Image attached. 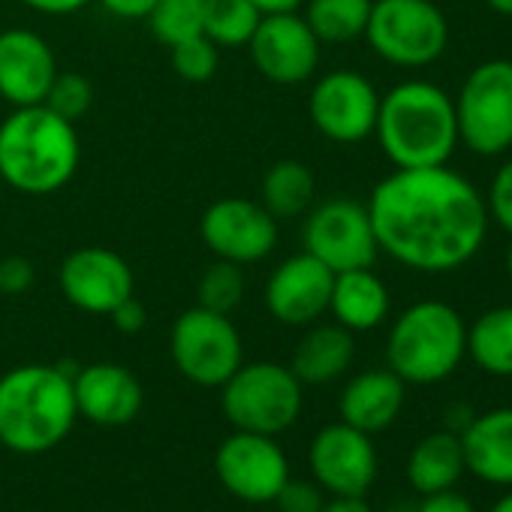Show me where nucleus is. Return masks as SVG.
Wrapping results in <instances>:
<instances>
[{
	"label": "nucleus",
	"mask_w": 512,
	"mask_h": 512,
	"mask_svg": "<svg viewBox=\"0 0 512 512\" xmlns=\"http://www.w3.org/2000/svg\"><path fill=\"white\" fill-rule=\"evenodd\" d=\"M250 4L263 16H269V13H296L305 0H250Z\"/></svg>",
	"instance_id": "a19ab883"
},
{
	"label": "nucleus",
	"mask_w": 512,
	"mask_h": 512,
	"mask_svg": "<svg viewBox=\"0 0 512 512\" xmlns=\"http://www.w3.org/2000/svg\"><path fill=\"white\" fill-rule=\"evenodd\" d=\"M467 473L461 437L449 428L425 434L407 458V479L419 494H434L443 488H455Z\"/></svg>",
	"instance_id": "b1692460"
},
{
	"label": "nucleus",
	"mask_w": 512,
	"mask_h": 512,
	"mask_svg": "<svg viewBox=\"0 0 512 512\" xmlns=\"http://www.w3.org/2000/svg\"><path fill=\"white\" fill-rule=\"evenodd\" d=\"M374 136L395 169L446 166L461 142L455 103L431 82H401L380 97Z\"/></svg>",
	"instance_id": "20e7f679"
},
{
	"label": "nucleus",
	"mask_w": 512,
	"mask_h": 512,
	"mask_svg": "<svg viewBox=\"0 0 512 512\" xmlns=\"http://www.w3.org/2000/svg\"><path fill=\"white\" fill-rule=\"evenodd\" d=\"M109 320H112V326H115L121 335H139V332L145 329V323H148V311H145V305H142L136 296H130V299H124V302L109 314Z\"/></svg>",
	"instance_id": "c9c22d12"
},
{
	"label": "nucleus",
	"mask_w": 512,
	"mask_h": 512,
	"mask_svg": "<svg viewBox=\"0 0 512 512\" xmlns=\"http://www.w3.org/2000/svg\"><path fill=\"white\" fill-rule=\"evenodd\" d=\"M320 40L299 13H269L256 25L247 49L250 61L272 85H302L320 67Z\"/></svg>",
	"instance_id": "4468645a"
},
{
	"label": "nucleus",
	"mask_w": 512,
	"mask_h": 512,
	"mask_svg": "<svg viewBox=\"0 0 512 512\" xmlns=\"http://www.w3.org/2000/svg\"><path fill=\"white\" fill-rule=\"evenodd\" d=\"M169 353L184 380L202 389H220L238 371L244 347L235 323L226 314L193 305L175 320Z\"/></svg>",
	"instance_id": "1a4fd4ad"
},
{
	"label": "nucleus",
	"mask_w": 512,
	"mask_h": 512,
	"mask_svg": "<svg viewBox=\"0 0 512 512\" xmlns=\"http://www.w3.org/2000/svg\"><path fill=\"white\" fill-rule=\"evenodd\" d=\"M488 512H512V488H506V494H503Z\"/></svg>",
	"instance_id": "37998d69"
},
{
	"label": "nucleus",
	"mask_w": 512,
	"mask_h": 512,
	"mask_svg": "<svg viewBox=\"0 0 512 512\" xmlns=\"http://www.w3.org/2000/svg\"><path fill=\"white\" fill-rule=\"evenodd\" d=\"M214 470L223 488L244 503L275 500L290 479V464L278 440L250 431H235L220 443L214 455Z\"/></svg>",
	"instance_id": "ddd939ff"
},
{
	"label": "nucleus",
	"mask_w": 512,
	"mask_h": 512,
	"mask_svg": "<svg viewBox=\"0 0 512 512\" xmlns=\"http://www.w3.org/2000/svg\"><path fill=\"white\" fill-rule=\"evenodd\" d=\"M365 40L386 64L422 70L443 58L449 22L434 0H374Z\"/></svg>",
	"instance_id": "0eeeda50"
},
{
	"label": "nucleus",
	"mask_w": 512,
	"mask_h": 512,
	"mask_svg": "<svg viewBox=\"0 0 512 512\" xmlns=\"http://www.w3.org/2000/svg\"><path fill=\"white\" fill-rule=\"evenodd\" d=\"M34 263L25 260V256H7V260H0V293L4 296H19V293H28L34 287Z\"/></svg>",
	"instance_id": "f704fd0d"
},
{
	"label": "nucleus",
	"mask_w": 512,
	"mask_h": 512,
	"mask_svg": "<svg viewBox=\"0 0 512 512\" xmlns=\"http://www.w3.org/2000/svg\"><path fill=\"white\" fill-rule=\"evenodd\" d=\"M79 368L19 365L0 377V443L16 455H43L76 425L73 377Z\"/></svg>",
	"instance_id": "f03ea898"
},
{
	"label": "nucleus",
	"mask_w": 512,
	"mask_h": 512,
	"mask_svg": "<svg viewBox=\"0 0 512 512\" xmlns=\"http://www.w3.org/2000/svg\"><path fill=\"white\" fill-rule=\"evenodd\" d=\"M374 0H305V22L320 43H353L365 37Z\"/></svg>",
	"instance_id": "bb28decb"
},
{
	"label": "nucleus",
	"mask_w": 512,
	"mask_h": 512,
	"mask_svg": "<svg viewBox=\"0 0 512 512\" xmlns=\"http://www.w3.org/2000/svg\"><path fill=\"white\" fill-rule=\"evenodd\" d=\"M172 52V67L175 73L190 82V85H205L214 79L217 67H220V46H214L205 34H196L190 40H181L175 46H169Z\"/></svg>",
	"instance_id": "7c9ffc66"
},
{
	"label": "nucleus",
	"mask_w": 512,
	"mask_h": 512,
	"mask_svg": "<svg viewBox=\"0 0 512 512\" xmlns=\"http://www.w3.org/2000/svg\"><path fill=\"white\" fill-rule=\"evenodd\" d=\"M58 284L73 308L97 317H109L136 290L130 263L118 250L100 244L67 253L58 272Z\"/></svg>",
	"instance_id": "2eb2a0df"
},
{
	"label": "nucleus",
	"mask_w": 512,
	"mask_h": 512,
	"mask_svg": "<svg viewBox=\"0 0 512 512\" xmlns=\"http://www.w3.org/2000/svg\"><path fill=\"white\" fill-rule=\"evenodd\" d=\"M467 356L464 317L437 299L410 305L389 329L386 362L407 386H434L458 371Z\"/></svg>",
	"instance_id": "39448f33"
},
{
	"label": "nucleus",
	"mask_w": 512,
	"mask_h": 512,
	"mask_svg": "<svg viewBox=\"0 0 512 512\" xmlns=\"http://www.w3.org/2000/svg\"><path fill=\"white\" fill-rule=\"evenodd\" d=\"M305 250L335 275L350 269H368L377 260V235L371 226L368 205L338 196L314 205L302 229Z\"/></svg>",
	"instance_id": "9d476101"
},
{
	"label": "nucleus",
	"mask_w": 512,
	"mask_h": 512,
	"mask_svg": "<svg viewBox=\"0 0 512 512\" xmlns=\"http://www.w3.org/2000/svg\"><path fill=\"white\" fill-rule=\"evenodd\" d=\"M281 512H320L323 509V488L317 482L305 479H287L284 488L275 497Z\"/></svg>",
	"instance_id": "72a5a7b5"
},
{
	"label": "nucleus",
	"mask_w": 512,
	"mask_h": 512,
	"mask_svg": "<svg viewBox=\"0 0 512 512\" xmlns=\"http://www.w3.org/2000/svg\"><path fill=\"white\" fill-rule=\"evenodd\" d=\"M320 512H371V506H368L365 497H338V494H332V500H326Z\"/></svg>",
	"instance_id": "ea45409f"
},
{
	"label": "nucleus",
	"mask_w": 512,
	"mask_h": 512,
	"mask_svg": "<svg viewBox=\"0 0 512 512\" xmlns=\"http://www.w3.org/2000/svg\"><path fill=\"white\" fill-rule=\"evenodd\" d=\"M82 145L76 124L46 103L19 106L0 121V178L28 196L67 187L79 169Z\"/></svg>",
	"instance_id": "7ed1b4c3"
},
{
	"label": "nucleus",
	"mask_w": 512,
	"mask_h": 512,
	"mask_svg": "<svg viewBox=\"0 0 512 512\" xmlns=\"http://www.w3.org/2000/svg\"><path fill=\"white\" fill-rule=\"evenodd\" d=\"M73 392H76L79 416L103 428H118L133 422L145 404L139 377L115 362H97L79 368L73 377Z\"/></svg>",
	"instance_id": "6ab92c4d"
},
{
	"label": "nucleus",
	"mask_w": 512,
	"mask_h": 512,
	"mask_svg": "<svg viewBox=\"0 0 512 512\" xmlns=\"http://www.w3.org/2000/svg\"><path fill=\"white\" fill-rule=\"evenodd\" d=\"M377 247L410 272L467 266L488 235L485 196L449 166L395 169L368 199Z\"/></svg>",
	"instance_id": "f257e3e1"
},
{
	"label": "nucleus",
	"mask_w": 512,
	"mask_h": 512,
	"mask_svg": "<svg viewBox=\"0 0 512 512\" xmlns=\"http://www.w3.org/2000/svg\"><path fill=\"white\" fill-rule=\"evenodd\" d=\"M458 139L479 157H497L512 148V61H482L458 88Z\"/></svg>",
	"instance_id": "6e6552de"
},
{
	"label": "nucleus",
	"mask_w": 512,
	"mask_h": 512,
	"mask_svg": "<svg viewBox=\"0 0 512 512\" xmlns=\"http://www.w3.org/2000/svg\"><path fill=\"white\" fill-rule=\"evenodd\" d=\"M220 404L235 431L278 437L296 425L305 404V386L290 365L241 362L238 371L220 386Z\"/></svg>",
	"instance_id": "423d86ee"
},
{
	"label": "nucleus",
	"mask_w": 512,
	"mask_h": 512,
	"mask_svg": "<svg viewBox=\"0 0 512 512\" xmlns=\"http://www.w3.org/2000/svg\"><path fill=\"white\" fill-rule=\"evenodd\" d=\"M244 266L226 263V260H214L196 284V305L214 314H232L241 302H244Z\"/></svg>",
	"instance_id": "c85d7f7f"
},
{
	"label": "nucleus",
	"mask_w": 512,
	"mask_h": 512,
	"mask_svg": "<svg viewBox=\"0 0 512 512\" xmlns=\"http://www.w3.org/2000/svg\"><path fill=\"white\" fill-rule=\"evenodd\" d=\"M380 112V94L356 70H332L320 76L308 97V115L314 130L338 145H356L374 136Z\"/></svg>",
	"instance_id": "9b49d317"
},
{
	"label": "nucleus",
	"mask_w": 512,
	"mask_h": 512,
	"mask_svg": "<svg viewBox=\"0 0 512 512\" xmlns=\"http://www.w3.org/2000/svg\"><path fill=\"white\" fill-rule=\"evenodd\" d=\"M43 103L55 115H61V118L76 124L91 109V103H94V85L82 73H58Z\"/></svg>",
	"instance_id": "2f4dec72"
},
{
	"label": "nucleus",
	"mask_w": 512,
	"mask_h": 512,
	"mask_svg": "<svg viewBox=\"0 0 512 512\" xmlns=\"http://www.w3.org/2000/svg\"><path fill=\"white\" fill-rule=\"evenodd\" d=\"M506 275H509V281H512V244H509V250H506Z\"/></svg>",
	"instance_id": "c03bdc74"
},
{
	"label": "nucleus",
	"mask_w": 512,
	"mask_h": 512,
	"mask_svg": "<svg viewBox=\"0 0 512 512\" xmlns=\"http://www.w3.org/2000/svg\"><path fill=\"white\" fill-rule=\"evenodd\" d=\"M202 16L205 0H157L148 16V25L163 46H175L181 40L202 34Z\"/></svg>",
	"instance_id": "c756f323"
},
{
	"label": "nucleus",
	"mask_w": 512,
	"mask_h": 512,
	"mask_svg": "<svg viewBox=\"0 0 512 512\" xmlns=\"http://www.w3.org/2000/svg\"><path fill=\"white\" fill-rule=\"evenodd\" d=\"M353 359H356L353 332H347L338 323L314 326L299 341L290 371L299 377L302 386H326V383H335L341 374H347Z\"/></svg>",
	"instance_id": "5701e85b"
},
{
	"label": "nucleus",
	"mask_w": 512,
	"mask_h": 512,
	"mask_svg": "<svg viewBox=\"0 0 512 512\" xmlns=\"http://www.w3.org/2000/svg\"><path fill=\"white\" fill-rule=\"evenodd\" d=\"M317 199V178L308 163L302 160H278L266 169L260 181V202L263 208L281 223L302 217L314 208Z\"/></svg>",
	"instance_id": "393cba45"
},
{
	"label": "nucleus",
	"mask_w": 512,
	"mask_h": 512,
	"mask_svg": "<svg viewBox=\"0 0 512 512\" xmlns=\"http://www.w3.org/2000/svg\"><path fill=\"white\" fill-rule=\"evenodd\" d=\"M199 235L214 260L235 266L260 263L278 247V220L260 199L223 196L211 202L199 220Z\"/></svg>",
	"instance_id": "f8f14e48"
},
{
	"label": "nucleus",
	"mask_w": 512,
	"mask_h": 512,
	"mask_svg": "<svg viewBox=\"0 0 512 512\" xmlns=\"http://www.w3.org/2000/svg\"><path fill=\"white\" fill-rule=\"evenodd\" d=\"M425 500L416 506V512H476L470 497L455 491V488H443L434 494H422Z\"/></svg>",
	"instance_id": "e433bc0d"
},
{
	"label": "nucleus",
	"mask_w": 512,
	"mask_h": 512,
	"mask_svg": "<svg viewBox=\"0 0 512 512\" xmlns=\"http://www.w3.org/2000/svg\"><path fill=\"white\" fill-rule=\"evenodd\" d=\"M404 398H407V383L395 371L389 368L362 371L341 392L338 401L341 422L374 437L395 425V419L404 410Z\"/></svg>",
	"instance_id": "aec40b11"
},
{
	"label": "nucleus",
	"mask_w": 512,
	"mask_h": 512,
	"mask_svg": "<svg viewBox=\"0 0 512 512\" xmlns=\"http://www.w3.org/2000/svg\"><path fill=\"white\" fill-rule=\"evenodd\" d=\"M335 272L308 250L284 260L266 281V308L284 326H314L332 299Z\"/></svg>",
	"instance_id": "f3484780"
},
{
	"label": "nucleus",
	"mask_w": 512,
	"mask_h": 512,
	"mask_svg": "<svg viewBox=\"0 0 512 512\" xmlns=\"http://www.w3.org/2000/svg\"><path fill=\"white\" fill-rule=\"evenodd\" d=\"M28 10L40 13V16H73L79 10H85L91 0H19Z\"/></svg>",
	"instance_id": "58836bf2"
},
{
	"label": "nucleus",
	"mask_w": 512,
	"mask_h": 512,
	"mask_svg": "<svg viewBox=\"0 0 512 512\" xmlns=\"http://www.w3.org/2000/svg\"><path fill=\"white\" fill-rule=\"evenodd\" d=\"M485 7H488L491 13H497V16L512 19V0H485Z\"/></svg>",
	"instance_id": "79ce46f5"
},
{
	"label": "nucleus",
	"mask_w": 512,
	"mask_h": 512,
	"mask_svg": "<svg viewBox=\"0 0 512 512\" xmlns=\"http://www.w3.org/2000/svg\"><path fill=\"white\" fill-rule=\"evenodd\" d=\"M103 10L112 13L115 19H127V22H142L151 16L157 0H100Z\"/></svg>",
	"instance_id": "4c0bfd02"
},
{
	"label": "nucleus",
	"mask_w": 512,
	"mask_h": 512,
	"mask_svg": "<svg viewBox=\"0 0 512 512\" xmlns=\"http://www.w3.org/2000/svg\"><path fill=\"white\" fill-rule=\"evenodd\" d=\"M55 76H58L55 52L40 34L28 28L0 31V97L13 109L40 106Z\"/></svg>",
	"instance_id": "a211bd4d"
},
{
	"label": "nucleus",
	"mask_w": 512,
	"mask_h": 512,
	"mask_svg": "<svg viewBox=\"0 0 512 512\" xmlns=\"http://www.w3.org/2000/svg\"><path fill=\"white\" fill-rule=\"evenodd\" d=\"M308 464L317 485L338 497H365L377 482V449L371 434L335 422L326 425L308 449Z\"/></svg>",
	"instance_id": "dca6fc26"
},
{
	"label": "nucleus",
	"mask_w": 512,
	"mask_h": 512,
	"mask_svg": "<svg viewBox=\"0 0 512 512\" xmlns=\"http://www.w3.org/2000/svg\"><path fill=\"white\" fill-rule=\"evenodd\" d=\"M458 437L467 473L485 485L512 488V407L473 416Z\"/></svg>",
	"instance_id": "412c9836"
},
{
	"label": "nucleus",
	"mask_w": 512,
	"mask_h": 512,
	"mask_svg": "<svg viewBox=\"0 0 512 512\" xmlns=\"http://www.w3.org/2000/svg\"><path fill=\"white\" fill-rule=\"evenodd\" d=\"M389 308H392L389 287L383 284L380 275L371 272V266L335 275L329 311L335 323L344 326L347 332H371L383 326L389 317Z\"/></svg>",
	"instance_id": "4be33fe9"
},
{
	"label": "nucleus",
	"mask_w": 512,
	"mask_h": 512,
	"mask_svg": "<svg viewBox=\"0 0 512 512\" xmlns=\"http://www.w3.org/2000/svg\"><path fill=\"white\" fill-rule=\"evenodd\" d=\"M485 208H488V217H494L500 223V229H506L512 235V157L491 178Z\"/></svg>",
	"instance_id": "473e14b6"
},
{
	"label": "nucleus",
	"mask_w": 512,
	"mask_h": 512,
	"mask_svg": "<svg viewBox=\"0 0 512 512\" xmlns=\"http://www.w3.org/2000/svg\"><path fill=\"white\" fill-rule=\"evenodd\" d=\"M263 13L250 0H205L202 34L220 49L247 46Z\"/></svg>",
	"instance_id": "cd10ccee"
},
{
	"label": "nucleus",
	"mask_w": 512,
	"mask_h": 512,
	"mask_svg": "<svg viewBox=\"0 0 512 512\" xmlns=\"http://www.w3.org/2000/svg\"><path fill=\"white\" fill-rule=\"evenodd\" d=\"M467 356L491 377H512V305L491 308L467 326Z\"/></svg>",
	"instance_id": "a878e982"
}]
</instances>
